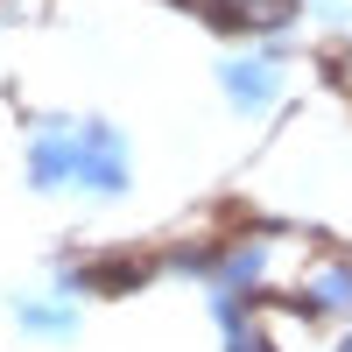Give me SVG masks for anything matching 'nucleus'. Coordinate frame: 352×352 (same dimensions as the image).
I'll use <instances>...</instances> for the list:
<instances>
[{
  "mask_svg": "<svg viewBox=\"0 0 352 352\" xmlns=\"http://www.w3.org/2000/svg\"><path fill=\"white\" fill-rule=\"evenodd\" d=\"M120 134L99 127V120H50L36 134V184L56 190V184H78V190H127V162H120Z\"/></svg>",
  "mask_w": 352,
  "mask_h": 352,
  "instance_id": "1",
  "label": "nucleus"
},
{
  "mask_svg": "<svg viewBox=\"0 0 352 352\" xmlns=\"http://www.w3.org/2000/svg\"><path fill=\"white\" fill-rule=\"evenodd\" d=\"M310 303L317 310H352V268H324L317 289H310Z\"/></svg>",
  "mask_w": 352,
  "mask_h": 352,
  "instance_id": "3",
  "label": "nucleus"
},
{
  "mask_svg": "<svg viewBox=\"0 0 352 352\" xmlns=\"http://www.w3.org/2000/svg\"><path fill=\"white\" fill-rule=\"evenodd\" d=\"M219 78H226V92L240 106H268V92H275V64H261V56H232Z\"/></svg>",
  "mask_w": 352,
  "mask_h": 352,
  "instance_id": "2",
  "label": "nucleus"
}]
</instances>
